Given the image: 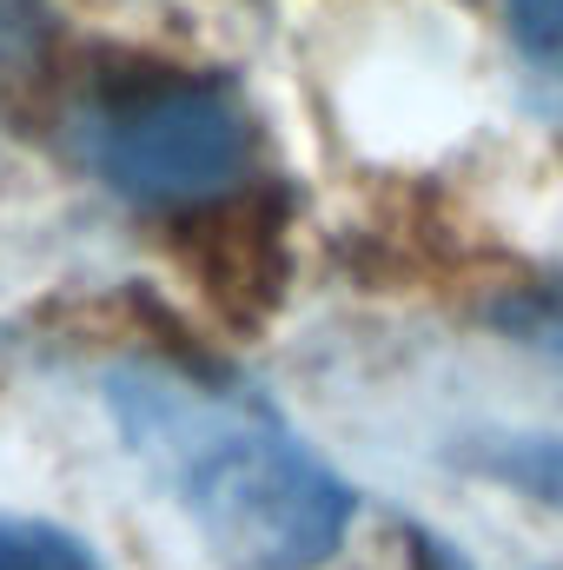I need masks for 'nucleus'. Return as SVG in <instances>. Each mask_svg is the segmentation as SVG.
<instances>
[{
	"mask_svg": "<svg viewBox=\"0 0 563 570\" xmlns=\"http://www.w3.org/2000/svg\"><path fill=\"white\" fill-rule=\"evenodd\" d=\"M87 166L134 206L179 213L226 199L253 166V120L213 80H120L80 120Z\"/></svg>",
	"mask_w": 563,
	"mask_h": 570,
	"instance_id": "2",
	"label": "nucleus"
},
{
	"mask_svg": "<svg viewBox=\"0 0 563 570\" xmlns=\"http://www.w3.org/2000/svg\"><path fill=\"white\" fill-rule=\"evenodd\" d=\"M511 33L531 60L563 67V0H511Z\"/></svg>",
	"mask_w": 563,
	"mask_h": 570,
	"instance_id": "5",
	"label": "nucleus"
},
{
	"mask_svg": "<svg viewBox=\"0 0 563 570\" xmlns=\"http://www.w3.org/2000/svg\"><path fill=\"white\" fill-rule=\"evenodd\" d=\"M412 538H418L424 570H477L471 558H464V551H451V544H444V538H431V531H412Z\"/></svg>",
	"mask_w": 563,
	"mask_h": 570,
	"instance_id": "7",
	"label": "nucleus"
},
{
	"mask_svg": "<svg viewBox=\"0 0 563 570\" xmlns=\"http://www.w3.org/2000/svg\"><path fill=\"white\" fill-rule=\"evenodd\" d=\"M107 405L179 511L239 570H318L338 558L358 498L305 438L233 385L172 365H120Z\"/></svg>",
	"mask_w": 563,
	"mask_h": 570,
	"instance_id": "1",
	"label": "nucleus"
},
{
	"mask_svg": "<svg viewBox=\"0 0 563 570\" xmlns=\"http://www.w3.org/2000/svg\"><path fill=\"white\" fill-rule=\"evenodd\" d=\"M544 338L557 345V358H563V312H557V318H551V325H544Z\"/></svg>",
	"mask_w": 563,
	"mask_h": 570,
	"instance_id": "8",
	"label": "nucleus"
},
{
	"mask_svg": "<svg viewBox=\"0 0 563 570\" xmlns=\"http://www.w3.org/2000/svg\"><path fill=\"white\" fill-rule=\"evenodd\" d=\"M0 570H100V564L73 531L13 518V524H0Z\"/></svg>",
	"mask_w": 563,
	"mask_h": 570,
	"instance_id": "4",
	"label": "nucleus"
},
{
	"mask_svg": "<svg viewBox=\"0 0 563 570\" xmlns=\"http://www.w3.org/2000/svg\"><path fill=\"white\" fill-rule=\"evenodd\" d=\"M471 464H477L484 478H497L504 491L531 498L537 511L563 518V438H544V431L484 438V444H471Z\"/></svg>",
	"mask_w": 563,
	"mask_h": 570,
	"instance_id": "3",
	"label": "nucleus"
},
{
	"mask_svg": "<svg viewBox=\"0 0 563 570\" xmlns=\"http://www.w3.org/2000/svg\"><path fill=\"white\" fill-rule=\"evenodd\" d=\"M47 47V0H0V67H27Z\"/></svg>",
	"mask_w": 563,
	"mask_h": 570,
	"instance_id": "6",
	"label": "nucleus"
}]
</instances>
